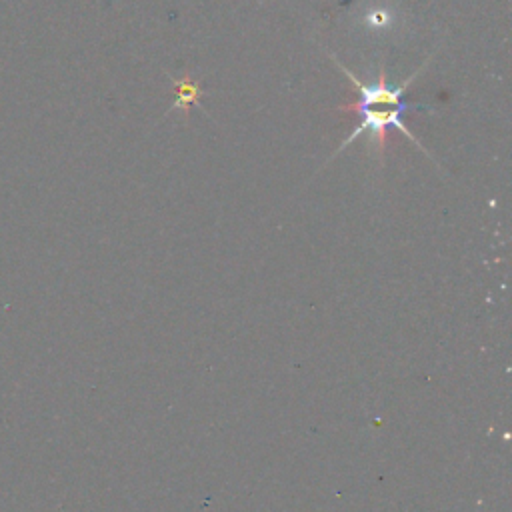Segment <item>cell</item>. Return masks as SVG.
Segmentation results:
<instances>
[{
	"mask_svg": "<svg viewBox=\"0 0 512 512\" xmlns=\"http://www.w3.org/2000/svg\"><path fill=\"white\" fill-rule=\"evenodd\" d=\"M414 110H428L430 112V108H424V106H408V102H404V104H398V106H388V104H370V102H364V100H356L354 104H342V106H336V112H356L358 116H360V124L356 126V130L354 132H350V136L338 146V150L328 158V162L330 160H334L336 158V154H340L348 144H352L356 138H360L362 134H370L368 138H370V144L374 146V152H376V156H378V160L380 162H384V150H386V140H388V136H386V130L390 128V126H394L396 130H400L410 142H414L422 152H426L424 150V146L416 140V136H412V132L404 126V122H402V116H404V112H414ZM428 154V152H426ZM430 156V154H428Z\"/></svg>",
	"mask_w": 512,
	"mask_h": 512,
	"instance_id": "obj_1",
	"label": "cell"
},
{
	"mask_svg": "<svg viewBox=\"0 0 512 512\" xmlns=\"http://www.w3.org/2000/svg\"><path fill=\"white\" fill-rule=\"evenodd\" d=\"M354 24L370 36H388L404 26V12L392 0H372L360 8Z\"/></svg>",
	"mask_w": 512,
	"mask_h": 512,
	"instance_id": "obj_2",
	"label": "cell"
},
{
	"mask_svg": "<svg viewBox=\"0 0 512 512\" xmlns=\"http://www.w3.org/2000/svg\"><path fill=\"white\" fill-rule=\"evenodd\" d=\"M174 88H176V100L172 104L170 110H182L184 118H188V110L192 104L200 106V96H202V88L198 80H192L190 76H184L182 80H174L170 78Z\"/></svg>",
	"mask_w": 512,
	"mask_h": 512,
	"instance_id": "obj_3",
	"label": "cell"
}]
</instances>
